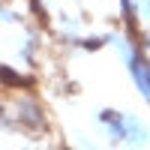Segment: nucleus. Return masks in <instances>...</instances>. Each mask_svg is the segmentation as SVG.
Instances as JSON below:
<instances>
[{
	"label": "nucleus",
	"mask_w": 150,
	"mask_h": 150,
	"mask_svg": "<svg viewBox=\"0 0 150 150\" xmlns=\"http://www.w3.org/2000/svg\"><path fill=\"white\" fill-rule=\"evenodd\" d=\"M117 51H120V57H123V63L129 66L138 93L150 102V60L141 54V48L132 42V36H120V39H117Z\"/></svg>",
	"instance_id": "nucleus-2"
},
{
	"label": "nucleus",
	"mask_w": 150,
	"mask_h": 150,
	"mask_svg": "<svg viewBox=\"0 0 150 150\" xmlns=\"http://www.w3.org/2000/svg\"><path fill=\"white\" fill-rule=\"evenodd\" d=\"M102 123H105V132H111L114 141L123 144H132V147H144L150 141V132L138 117H129V114H120V111H102Z\"/></svg>",
	"instance_id": "nucleus-1"
},
{
	"label": "nucleus",
	"mask_w": 150,
	"mask_h": 150,
	"mask_svg": "<svg viewBox=\"0 0 150 150\" xmlns=\"http://www.w3.org/2000/svg\"><path fill=\"white\" fill-rule=\"evenodd\" d=\"M144 48H147V51H150V36H147V39H144Z\"/></svg>",
	"instance_id": "nucleus-4"
},
{
	"label": "nucleus",
	"mask_w": 150,
	"mask_h": 150,
	"mask_svg": "<svg viewBox=\"0 0 150 150\" xmlns=\"http://www.w3.org/2000/svg\"><path fill=\"white\" fill-rule=\"evenodd\" d=\"M135 12H141L144 18H150V0H138V6H135Z\"/></svg>",
	"instance_id": "nucleus-3"
}]
</instances>
